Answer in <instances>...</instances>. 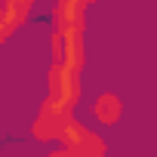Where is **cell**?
Instances as JSON below:
<instances>
[{
    "instance_id": "9c48e42d",
    "label": "cell",
    "mask_w": 157,
    "mask_h": 157,
    "mask_svg": "<svg viewBox=\"0 0 157 157\" xmlns=\"http://www.w3.org/2000/svg\"><path fill=\"white\" fill-rule=\"evenodd\" d=\"M46 157H74V154H71V151H65V148H52Z\"/></svg>"
},
{
    "instance_id": "5b68a950",
    "label": "cell",
    "mask_w": 157,
    "mask_h": 157,
    "mask_svg": "<svg viewBox=\"0 0 157 157\" xmlns=\"http://www.w3.org/2000/svg\"><path fill=\"white\" fill-rule=\"evenodd\" d=\"M49 22L52 31H86V0H56Z\"/></svg>"
},
{
    "instance_id": "7a4b0ae2",
    "label": "cell",
    "mask_w": 157,
    "mask_h": 157,
    "mask_svg": "<svg viewBox=\"0 0 157 157\" xmlns=\"http://www.w3.org/2000/svg\"><path fill=\"white\" fill-rule=\"evenodd\" d=\"M80 99H83V74L68 71L62 65H49V71H46V102L74 114Z\"/></svg>"
},
{
    "instance_id": "52a82bcc",
    "label": "cell",
    "mask_w": 157,
    "mask_h": 157,
    "mask_svg": "<svg viewBox=\"0 0 157 157\" xmlns=\"http://www.w3.org/2000/svg\"><path fill=\"white\" fill-rule=\"evenodd\" d=\"M37 0H0V13H3L10 22H16L19 28L31 19V10H34Z\"/></svg>"
},
{
    "instance_id": "6da1fadb",
    "label": "cell",
    "mask_w": 157,
    "mask_h": 157,
    "mask_svg": "<svg viewBox=\"0 0 157 157\" xmlns=\"http://www.w3.org/2000/svg\"><path fill=\"white\" fill-rule=\"evenodd\" d=\"M59 148L71 151L74 157H108V142L99 129L80 123L77 117H68L65 126L59 129Z\"/></svg>"
},
{
    "instance_id": "3957f363",
    "label": "cell",
    "mask_w": 157,
    "mask_h": 157,
    "mask_svg": "<svg viewBox=\"0 0 157 157\" xmlns=\"http://www.w3.org/2000/svg\"><path fill=\"white\" fill-rule=\"evenodd\" d=\"M49 65L83 74L86 68V40L83 31H52L49 34Z\"/></svg>"
},
{
    "instance_id": "277c9868",
    "label": "cell",
    "mask_w": 157,
    "mask_h": 157,
    "mask_svg": "<svg viewBox=\"0 0 157 157\" xmlns=\"http://www.w3.org/2000/svg\"><path fill=\"white\" fill-rule=\"evenodd\" d=\"M68 117H74V114H71V111H62V108H56L52 102L43 99L40 108H37V114H34V120H31V139L40 142V145L56 142V139H59V129L65 126Z\"/></svg>"
},
{
    "instance_id": "30bf717a",
    "label": "cell",
    "mask_w": 157,
    "mask_h": 157,
    "mask_svg": "<svg viewBox=\"0 0 157 157\" xmlns=\"http://www.w3.org/2000/svg\"><path fill=\"white\" fill-rule=\"evenodd\" d=\"M93 3H99V0H86V6H93Z\"/></svg>"
},
{
    "instance_id": "8992f818",
    "label": "cell",
    "mask_w": 157,
    "mask_h": 157,
    "mask_svg": "<svg viewBox=\"0 0 157 157\" xmlns=\"http://www.w3.org/2000/svg\"><path fill=\"white\" fill-rule=\"evenodd\" d=\"M123 117V102L117 93H99L93 99V120L99 126H117Z\"/></svg>"
},
{
    "instance_id": "ba28073f",
    "label": "cell",
    "mask_w": 157,
    "mask_h": 157,
    "mask_svg": "<svg viewBox=\"0 0 157 157\" xmlns=\"http://www.w3.org/2000/svg\"><path fill=\"white\" fill-rule=\"evenodd\" d=\"M16 31H19V25H16V22H10L3 13H0V46H3V43H6Z\"/></svg>"
}]
</instances>
